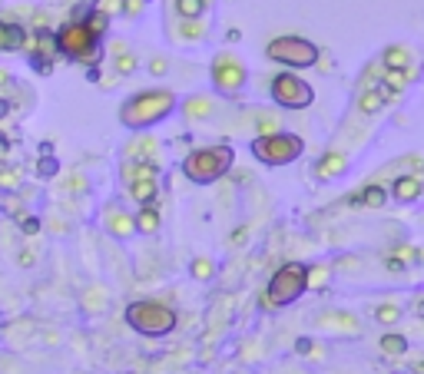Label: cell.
<instances>
[{
    "instance_id": "cell-8",
    "label": "cell",
    "mask_w": 424,
    "mask_h": 374,
    "mask_svg": "<svg viewBox=\"0 0 424 374\" xmlns=\"http://www.w3.org/2000/svg\"><path fill=\"white\" fill-rule=\"evenodd\" d=\"M272 96L275 103L288 106V109H302V106H308L312 100H315V93H312V87L305 83V80H299L295 73H279L272 80Z\"/></svg>"
},
{
    "instance_id": "cell-9",
    "label": "cell",
    "mask_w": 424,
    "mask_h": 374,
    "mask_svg": "<svg viewBox=\"0 0 424 374\" xmlns=\"http://www.w3.org/2000/svg\"><path fill=\"white\" fill-rule=\"evenodd\" d=\"M123 176H126V182H130V193H133V199H139L143 206H150L152 199H156V169L146 163H133L123 169Z\"/></svg>"
},
{
    "instance_id": "cell-13",
    "label": "cell",
    "mask_w": 424,
    "mask_h": 374,
    "mask_svg": "<svg viewBox=\"0 0 424 374\" xmlns=\"http://www.w3.org/2000/svg\"><path fill=\"white\" fill-rule=\"evenodd\" d=\"M381 348H385L388 355H401V351L408 348V341H405L401 335H385V338H381Z\"/></svg>"
},
{
    "instance_id": "cell-17",
    "label": "cell",
    "mask_w": 424,
    "mask_h": 374,
    "mask_svg": "<svg viewBox=\"0 0 424 374\" xmlns=\"http://www.w3.org/2000/svg\"><path fill=\"white\" fill-rule=\"evenodd\" d=\"M17 182H20V172H0V186H7V189H14Z\"/></svg>"
},
{
    "instance_id": "cell-20",
    "label": "cell",
    "mask_w": 424,
    "mask_h": 374,
    "mask_svg": "<svg viewBox=\"0 0 424 374\" xmlns=\"http://www.w3.org/2000/svg\"><path fill=\"white\" fill-rule=\"evenodd\" d=\"M40 172H44V176H53V172H57V163H53V159H44V163H40Z\"/></svg>"
},
{
    "instance_id": "cell-18",
    "label": "cell",
    "mask_w": 424,
    "mask_h": 374,
    "mask_svg": "<svg viewBox=\"0 0 424 374\" xmlns=\"http://www.w3.org/2000/svg\"><path fill=\"white\" fill-rule=\"evenodd\" d=\"M20 229H24L27 235H33V232H40V219H33V215H27V219L20 222Z\"/></svg>"
},
{
    "instance_id": "cell-14",
    "label": "cell",
    "mask_w": 424,
    "mask_h": 374,
    "mask_svg": "<svg viewBox=\"0 0 424 374\" xmlns=\"http://www.w3.org/2000/svg\"><path fill=\"white\" fill-rule=\"evenodd\" d=\"M136 225L143 229V232H156V225H159V219H156V209H143V212H139Z\"/></svg>"
},
{
    "instance_id": "cell-7",
    "label": "cell",
    "mask_w": 424,
    "mask_h": 374,
    "mask_svg": "<svg viewBox=\"0 0 424 374\" xmlns=\"http://www.w3.org/2000/svg\"><path fill=\"white\" fill-rule=\"evenodd\" d=\"M305 150V143L292 133H272V136H258L252 143L256 159H262L265 166H285L292 159H299Z\"/></svg>"
},
{
    "instance_id": "cell-10",
    "label": "cell",
    "mask_w": 424,
    "mask_h": 374,
    "mask_svg": "<svg viewBox=\"0 0 424 374\" xmlns=\"http://www.w3.org/2000/svg\"><path fill=\"white\" fill-rule=\"evenodd\" d=\"M27 44V30L14 24V20H0V53H10V50H20Z\"/></svg>"
},
{
    "instance_id": "cell-2",
    "label": "cell",
    "mask_w": 424,
    "mask_h": 374,
    "mask_svg": "<svg viewBox=\"0 0 424 374\" xmlns=\"http://www.w3.org/2000/svg\"><path fill=\"white\" fill-rule=\"evenodd\" d=\"M126 325L139 335L159 338V335H169L176 328V312L163 301H133L126 308Z\"/></svg>"
},
{
    "instance_id": "cell-22",
    "label": "cell",
    "mask_w": 424,
    "mask_h": 374,
    "mask_svg": "<svg viewBox=\"0 0 424 374\" xmlns=\"http://www.w3.org/2000/svg\"><path fill=\"white\" fill-rule=\"evenodd\" d=\"M7 113H10V103H7V100H0V116H7Z\"/></svg>"
},
{
    "instance_id": "cell-6",
    "label": "cell",
    "mask_w": 424,
    "mask_h": 374,
    "mask_svg": "<svg viewBox=\"0 0 424 374\" xmlns=\"http://www.w3.org/2000/svg\"><path fill=\"white\" fill-rule=\"evenodd\" d=\"M96 44H100V37L83 20L63 24L60 30L53 33V46L60 50L63 57H70V60H90V57H96Z\"/></svg>"
},
{
    "instance_id": "cell-4",
    "label": "cell",
    "mask_w": 424,
    "mask_h": 374,
    "mask_svg": "<svg viewBox=\"0 0 424 374\" xmlns=\"http://www.w3.org/2000/svg\"><path fill=\"white\" fill-rule=\"evenodd\" d=\"M265 57L275 63H285L292 70H305V66L318 63V44L305 40V37H275L265 46Z\"/></svg>"
},
{
    "instance_id": "cell-5",
    "label": "cell",
    "mask_w": 424,
    "mask_h": 374,
    "mask_svg": "<svg viewBox=\"0 0 424 374\" xmlns=\"http://www.w3.org/2000/svg\"><path fill=\"white\" fill-rule=\"evenodd\" d=\"M305 285H308V269H305L302 262H288V265H282V269L272 275L265 299H269V305L282 308V305H292V301L302 295Z\"/></svg>"
},
{
    "instance_id": "cell-15",
    "label": "cell",
    "mask_w": 424,
    "mask_h": 374,
    "mask_svg": "<svg viewBox=\"0 0 424 374\" xmlns=\"http://www.w3.org/2000/svg\"><path fill=\"white\" fill-rule=\"evenodd\" d=\"M176 7H179L182 17H196L202 10V0H176Z\"/></svg>"
},
{
    "instance_id": "cell-19",
    "label": "cell",
    "mask_w": 424,
    "mask_h": 374,
    "mask_svg": "<svg viewBox=\"0 0 424 374\" xmlns=\"http://www.w3.org/2000/svg\"><path fill=\"white\" fill-rule=\"evenodd\" d=\"M7 152H10V139H7V136L0 133V163L7 159Z\"/></svg>"
},
{
    "instance_id": "cell-1",
    "label": "cell",
    "mask_w": 424,
    "mask_h": 374,
    "mask_svg": "<svg viewBox=\"0 0 424 374\" xmlns=\"http://www.w3.org/2000/svg\"><path fill=\"white\" fill-rule=\"evenodd\" d=\"M176 103V96L169 90H146V93H136L133 100H126L120 109V120L126 126H133V130H143V126H150V123L163 120L169 109Z\"/></svg>"
},
{
    "instance_id": "cell-3",
    "label": "cell",
    "mask_w": 424,
    "mask_h": 374,
    "mask_svg": "<svg viewBox=\"0 0 424 374\" xmlns=\"http://www.w3.org/2000/svg\"><path fill=\"white\" fill-rule=\"evenodd\" d=\"M229 166H232V150L229 146H209V150H196L193 156H186L182 172L193 182H212L226 176Z\"/></svg>"
},
{
    "instance_id": "cell-16",
    "label": "cell",
    "mask_w": 424,
    "mask_h": 374,
    "mask_svg": "<svg viewBox=\"0 0 424 374\" xmlns=\"http://www.w3.org/2000/svg\"><path fill=\"white\" fill-rule=\"evenodd\" d=\"M355 202H368V206H381V202H385V193H381L378 186H375V189H368V193H362V199H355Z\"/></svg>"
},
{
    "instance_id": "cell-11",
    "label": "cell",
    "mask_w": 424,
    "mask_h": 374,
    "mask_svg": "<svg viewBox=\"0 0 424 374\" xmlns=\"http://www.w3.org/2000/svg\"><path fill=\"white\" fill-rule=\"evenodd\" d=\"M242 66L239 63H232V60H219L215 63V70H212V80L222 87V90H236L239 83H242Z\"/></svg>"
},
{
    "instance_id": "cell-12",
    "label": "cell",
    "mask_w": 424,
    "mask_h": 374,
    "mask_svg": "<svg viewBox=\"0 0 424 374\" xmlns=\"http://www.w3.org/2000/svg\"><path fill=\"white\" fill-rule=\"evenodd\" d=\"M418 193H421V186H418V179H398L394 182V195L398 199H418Z\"/></svg>"
},
{
    "instance_id": "cell-21",
    "label": "cell",
    "mask_w": 424,
    "mask_h": 374,
    "mask_svg": "<svg viewBox=\"0 0 424 374\" xmlns=\"http://www.w3.org/2000/svg\"><path fill=\"white\" fill-rule=\"evenodd\" d=\"M394 318V308H381V321H391Z\"/></svg>"
}]
</instances>
